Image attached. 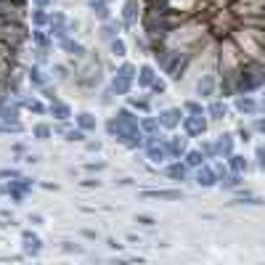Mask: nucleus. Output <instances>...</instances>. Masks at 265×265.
<instances>
[{
    "label": "nucleus",
    "instance_id": "nucleus-1",
    "mask_svg": "<svg viewBox=\"0 0 265 265\" xmlns=\"http://www.w3.org/2000/svg\"><path fill=\"white\" fill-rule=\"evenodd\" d=\"M247 64L244 53L239 51V45L233 43V37H220L217 40V74L223 77V80H233L241 67Z\"/></svg>",
    "mask_w": 265,
    "mask_h": 265
},
{
    "label": "nucleus",
    "instance_id": "nucleus-2",
    "mask_svg": "<svg viewBox=\"0 0 265 265\" xmlns=\"http://www.w3.org/2000/svg\"><path fill=\"white\" fill-rule=\"evenodd\" d=\"M183 130H186V135L189 138H201L207 133V119H205V114H189V117H183Z\"/></svg>",
    "mask_w": 265,
    "mask_h": 265
},
{
    "label": "nucleus",
    "instance_id": "nucleus-3",
    "mask_svg": "<svg viewBox=\"0 0 265 265\" xmlns=\"http://www.w3.org/2000/svg\"><path fill=\"white\" fill-rule=\"evenodd\" d=\"M48 32H51V37H56V40H64V37H69V19H67L61 11H53V13H51Z\"/></svg>",
    "mask_w": 265,
    "mask_h": 265
},
{
    "label": "nucleus",
    "instance_id": "nucleus-4",
    "mask_svg": "<svg viewBox=\"0 0 265 265\" xmlns=\"http://www.w3.org/2000/svg\"><path fill=\"white\" fill-rule=\"evenodd\" d=\"M77 80H80L83 85H88V88L98 85L101 83V64H98V61H93V58H88V67L77 69Z\"/></svg>",
    "mask_w": 265,
    "mask_h": 265
},
{
    "label": "nucleus",
    "instance_id": "nucleus-5",
    "mask_svg": "<svg viewBox=\"0 0 265 265\" xmlns=\"http://www.w3.org/2000/svg\"><path fill=\"white\" fill-rule=\"evenodd\" d=\"M233 109H236L239 114H244V117H255V114H260V104H257V98L249 96V93H236Z\"/></svg>",
    "mask_w": 265,
    "mask_h": 265
},
{
    "label": "nucleus",
    "instance_id": "nucleus-6",
    "mask_svg": "<svg viewBox=\"0 0 265 265\" xmlns=\"http://www.w3.org/2000/svg\"><path fill=\"white\" fill-rule=\"evenodd\" d=\"M183 117H186V112L183 109H178V106H170V109H165V112H159V125L165 130H175V128H180V122H183Z\"/></svg>",
    "mask_w": 265,
    "mask_h": 265
},
{
    "label": "nucleus",
    "instance_id": "nucleus-7",
    "mask_svg": "<svg viewBox=\"0 0 265 265\" xmlns=\"http://www.w3.org/2000/svg\"><path fill=\"white\" fill-rule=\"evenodd\" d=\"M189 151V135H167V154L170 159H183Z\"/></svg>",
    "mask_w": 265,
    "mask_h": 265
},
{
    "label": "nucleus",
    "instance_id": "nucleus-8",
    "mask_svg": "<svg viewBox=\"0 0 265 265\" xmlns=\"http://www.w3.org/2000/svg\"><path fill=\"white\" fill-rule=\"evenodd\" d=\"M194 180L201 186V189H212V186H217L220 180H217V173H215V167L212 165H201V167H196V173H194Z\"/></svg>",
    "mask_w": 265,
    "mask_h": 265
},
{
    "label": "nucleus",
    "instance_id": "nucleus-9",
    "mask_svg": "<svg viewBox=\"0 0 265 265\" xmlns=\"http://www.w3.org/2000/svg\"><path fill=\"white\" fill-rule=\"evenodd\" d=\"M196 96L199 98H212L215 96V90H217V77L215 74H201L199 80H196Z\"/></svg>",
    "mask_w": 265,
    "mask_h": 265
},
{
    "label": "nucleus",
    "instance_id": "nucleus-10",
    "mask_svg": "<svg viewBox=\"0 0 265 265\" xmlns=\"http://www.w3.org/2000/svg\"><path fill=\"white\" fill-rule=\"evenodd\" d=\"M233 133H220L215 138V151H217V159H228L231 154H233Z\"/></svg>",
    "mask_w": 265,
    "mask_h": 265
},
{
    "label": "nucleus",
    "instance_id": "nucleus-11",
    "mask_svg": "<svg viewBox=\"0 0 265 265\" xmlns=\"http://www.w3.org/2000/svg\"><path fill=\"white\" fill-rule=\"evenodd\" d=\"M141 199H170V201H178V199H186V194L180 189H157V191H141Z\"/></svg>",
    "mask_w": 265,
    "mask_h": 265
},
{
    "label": "nucleus",
    "instance_id": "nucleus-12",
    "mask_svg": "<svg viewBox=\"0 0 265 265\" xmlns=\"http://www.w3.org/2000/svg\"><path fill=\"white\" fill-rule=\"evenodd\" d=\"M165 173H167V178H170V180H189L191 167L186 165V162H180V159H175L173 165H167V167H165Z\"/></svg>",
    "mask_w": 265,
    "mask_h": 265
},
{
    "label": "nucleus",
    "instance_id": "nucleus-13",
    "mask_svg": "<svg viewBox=\"0 0 265 265\" xmlns=\"http://www.w3.org/2000/svg\"><path fill=\"white\" fill-rule=\"evenodd\" d=\"M138 11H141V3H138V0H125V8H122V27L125 29L135 24Z\"/></svg>",
    "mask_w": 265,
    "mask_h": 265
},
{
    "label": "nucleus",
    "instance_id": "nucleus-14",
    "mask_svg": "<svg viewBox=\"0 0 265 265\" xmlns=\"http://www.w3.org/2000/svg\"><path fill=\"white\" fill-rule=\"evenodd\" d=\"M61 43V51L64 53H69V56H74V58H88V51H85V45H80L77 40H72V37H64V40H58Z\"/></svg>",
    "mask_w": 265,
    "mask_h": 265
},
{
    "label": "nucleus",
    "instance_id": "nucleus-15",
    "mask_svg": "<svg viewBox=\"0 0 265 265\" xmlns=\"http://www.w3.org/2000/svg\"><path fill=\"white\" fill-rule=\"evenodd\" d=\"M135 80H138V85H141V88H151V83L157 80V69H154L151 64H144L141 69H138Z\"/></svg>",
    "mask_w": 265,
    "mask_h": 265
},
{
    "label": "nucleus",
    "instance_id": "nucleus-16",
    "mask_svg": "<svg viewBox=\"0 0 265 265\" xmlns=\"http://www.w3.org/2000/svg\"><path fill=\"white\" fill-rule=\"evenodd\" d=\"M133 88V80L130 77H125V74H114V80H112V90H114V96H128Z\"/></svg>",
    "mask_w": 265,
    "mask_h": 265
},
{
    "label": "nucleus",
    "instance_id": "nucleus-17",
    "mask_svg": "<svg viewBox=\"0 0 265 265\" xmlns=\"http://www.w3.org/2000/svg\"><path fill=\"white\" fill-rule=\"evenodd\" d=\"M117 119H119L128 130H141V119L133 114V109H119V112H117Z\"/></svg>",
    "mask_w": 265,
    "mask_h": 265
},
{
    "label": "nucleus",
    "instance_id": "nucleus-18",
    "mask_svg": "<svg viewBox=\"0 0 265 265\" xmlns=\"http://www.w3.org/2000/svg\"><path fill=\"white\" fill-rule=\"evenodd\" d=\"M207 114H210V119H215V122L226 119V117H228V106H226V98H217V101H212V104L207 106Z\"/></svg>",
    "mask_w": 265,
    "mask_h": 265
},
{
    "label": "nucleus",
    "instance_id": "nucleus-19",
    "mask_svg": "<svg viewBox=\"0 0 265 265\" xmlns=\"http://www.w3.org/2000/svg\"><path fill=\"white\" fill-rule=\"evenodd\" d=\"M48 112L58 119V122H64V119H72V109H69V104H64V101H51V106H48Z\"/></svg>",
    "mask_w": 265,
    "mask_h": 265
},
{
    "label": "nucleus",
    "instance_id": "nucleus-20",
    "mask_svg": "<svg viewBox=\"0 0 265 265\" xmlns=\"http://www.w3.org/2000/svg\"><path fill=\"white\" fill-rule=\"evenodd\" d=\"M119 29H122V24H117V22H104V27L98 29V35H101V40H106V43H112L114 37H119Z\"/></svg>",
    "mask_w": 265,
    "mask_h": 265
},
{
    "label": "nucleus",
    "instance_id": "nucleus-21",
    "mask_svg": "<svg viewBox=\"0 0 265 265\" xmlns=\"http://www.w3.org/2000/svg\"><path fill=\"white\" fill-rule=\"evenodd\" d=\"M27 80L32 83L35 88H43V85H48V77H45V72L40 69V64H35V67H29V69H27Z\"/></svg>",
    "mask_w": 265,
    "mask_h": 265
},
{
    "label": "nucleus",
    "instance_id": "nucleus-22",
    "mask_svg": "<svg viewBox=\"0 0 265 265\" xmlns=\"http://www.w3.org/2000/svg\"><path fill=\"white\" fill-rule=\"evenodd\" d=\"M74 122H77V128H83L85 133L96 130V114H90V112H80V114L74 117Z\"/></svg>",
    "mask_w": 265,
    "mask_h": 265
},
{
    "label": "nucleus",
    "instance_id": "nucleus-23",
    "mask_svg": "<svg viewBox=\"0 0 265 265\" xmlns=\"http://www.w3.org/2000/svg\"><path fill=\"white\" fill-rule=\"evenodd\" d=\"M205 154H201V149H189V151H186V157H183V162L186 165H189L191 170H196V167H201V165H205Z\"/></svg>",
    "mask_w": 265,
    "mask_h": 265
},
{
    "label": "nucleus",
    "instance_id": "nucleus-24",
    "mask_svg": "<svg viewBox=\"0 0 265 265\" xmlns=\"http://www.w3.org/2000/svg\"><path fill=\"white\" fill-rule=\"evenodd\" d=\"M22 106L27 109V112H32V114H37V117H43L45 112H48V106H45L40 98H22Z\"/></svg>",
    "mask_w": 265,
    "mask_h": 265
},
{
    "label": "nucleus",
    "instance_id": "nucleus-25",
    "mask_svg": "<svg viewBox=\"0 0 265 265\" xmlns=\"http://www.w3.org/2000/svg\"><path fill=\"white\" fill-rule=\"evenodd\" d=\"M32 40H35V45H37V48H48L53 37H51V32H48V29L35 27V29H32Z\"/></svg>",
    "mask_w": 265,
    "mask_h": 265
},
{
    "label": "nucleus",
    "instance_id": "nucleus-26",
    "mask_svg": "<svg viewBox=\"0 0 265 265\" xmlns=\"http://www.w3.org/2000/svg\"><path fill=\"white\" fill-rule=\"evenodd\" d=\"M90 11H93V16H96L98 22H109L112 19V8H109V3H88Z\"/></svg>",
    "mask_w": 265,
    "mask_h": 265
},
{
    "label": "nucleus",
    "instance_id": "nucleus-27",
    "mask_svg": "<svg viewBox=\"0 0 265 265\" xmlns=\"http://www.w3.org/2000/svg\"><path fill=\"white\" fill-rule=\"evenodd\" d=\"M40 252H43V241H40L37 236L24 239V255H27V257H37Z\"/></svg>",
    "mask_w": 265,
    "mask_h": 265
},
{
    "label": "nucleus",
    "instance_id": "nucleus-28",
    "mask_svg": "<svg viewBox=\"0 0 265 265\" xmlns=\"http://www.w3.org/2000/svg\"><path fill=\"white\" fill-rule=\"evenodd\" d=\"M228 167H231V173H241L244 175L249 165H247V159L241 157V154H231V157H228Z\"/></svg>",
    "mask_w": 265,
    "mask_h": 265
},
{
    "label": "nucleus",
    "instance_id": "nucleus-29",
    "mask_svg": "<svg viewBox=\"0 0 265 265\" xmlns=\"http://www.w3.org/2000/svg\"><path fill=\"white\" fill-rule=\"evenodd\" d=\"M48 22H51V13L45 8H40V6H35L32 8V24L35 27H48Z\"/></svg>",
    "mask_w": 265,
    "mask_h": 265
},
{
    "label": "nucleus",
    "instance_id": "nucleus-30",
    "mask_svg": "<svg viewBox=\"0 0 265 265\" xmlns=\"http://www.w3.org/2000/svg\"><path fill=\"white\" fill-rule=\"evenodd\" d=\"M217 93H220V98H236V85H233V80H223L220 77V83H217Z\"/></svg>",
    "mask_w": 265,
    "mask_h": 265
},
{
    "label": "nucleus",
    "instance_id": "nucleus-31",
    "mask_svg": "<svg viewBox=\"0 0 265 265\" xmlns=\"http://www.w3.org/2000/svg\"><path fill=\"white\" fill-rule=\"evenodd\" d=\"M32 135L37 138V141H48V138L53 135V128H51V125H45V122H37L32 128Z\"/></svg>",
    "mask_w": 265,
    "mask_h": 265
},
{
    "label": "nucleus",
    "instance_id": "nucleus-32",
    "mask_svg": "<svg viewBox=\"0 0 265 265\" xmlns=\"http://www.w3.org/2000/svg\"><path fill=\"white\" fill-rule=\"evenodd\" d=\"M159 128H162V125H159V119H157V117H144V119H141V130H144L146 135L159 133Z\"/></svg>",
    "mask_w": 265,
    "mask_h": 265
},
{
    "label": "nucleus",
    "instance_id": "nucleus-33",
    "mask_svg": "<svg viewBox=\"0 0 265 265\" xmlns=\"http://www.w3.org/2000/svg\"><path fill=\"white\" fill-rule=\"evenodd\" d=\"M128 104H130V109H138V112H144V114H149V112H151V104H149V98L128 96Z\"/></svg>",
    "mask_w": 265,
    "mask_h": 265
},
{
    "label": "nucleus",
    "instance_id": "nucleus-34",
    "mask_svg": "<svg viewBox=\"0 0 265 265\" xmlns=\"http://www.w3.org/2000/svg\"><path fill=\"white\" fill-rule=\"evenodd\" d=\"M220 186H223L226 191H233V189H239V186H241V173H231L228 178H223V180H220Z\"/></svg>",
    "mask_w": 265,
    "mask_h": 265
},
{
    "label": "nucleus",
    "instance_id": "nucleus-35",
    "mask_svg": "<svg viewBox=\"0 0 265 265\" xmlns=\"http://www.w3.org/2000/svg\"><path fill=\"white\" fill-rule=\"evenodd\" d=\"M109 51H112V56H117V58H122L125 53H128V45H125V40H119V37H114L112 43H109Z\"/></svg>",
    "mask_w": 265,
    "mask_h": 265
},
{
    "label": "nucleus",
    "instance_id": "nucleus-36",
    "mask_svg": "<svg viewBox=\"0 0 265 265\" xmlns=\"http://www.w3.org/2000/svg\"><path fill=\"white\" fill-rule=\"evenodd\" d=\"M85 135H88V133H85L83 128H69V133H67L64 138H67L69 144H83V141H85Z\"/></svg>",
    "mask_w": 265,
    "mask_h": 265
},
{
    "label": "nucleus",
    "instance_id": "nucleus-37",
    "mask_svg": "<svg viewBox=\"0 0 265 265\" xmlns=\"http://www.w3.org/2000/svg\"><path fill=\"white\" fill-rule=\"evenodd\" d=\"M199 149H201V154H205L207 159H217V151H215V144H212V141H205V138H201V146H199Z\"/></svg>",
    "mask_w": 265,
    "mask_h": 265
},
{
    "label": "nucleus",
    "instance_id": "nucleus-38",
    "mask_svg": "<svg viewBox=\"0 0 265 265\" xmlns=\"http://www.w3.org/2000/svg\"><path fill=\"white\" fill-rule=\"evenodd\" d=\"M183 112L186 114H205V106H201L199 101H186L183 104Z\"/></svg>",
    "mask_w": 265,
    "mask_h": 265
},
{
    "label": "nucleus",
    "instance_id": "nucleus-39",
    "mask_svg": "<svg viewBox=\"0 0 265 265\" xmlns=\"http://www.w3.org/2000/svg\"><path fill=\"white\" fill-rule=\"evenodd\" d=\"M212 167H215V173H217V180H223V178H228V175H231L228 162H215Z\"/></svg>",
    "mask_w": 265,
    "mask_h": 265
},
{
    "label": "nucleus",
    "instance_id": "nucleus-40",
    "mask_svg": "<svg viewBox=\"0 0 265 265\" xmlns=\"http://www.w3.org/2000/svg\"><path fill=\"white\" fill-rule=\"evenodd\" d=\"M122 130V125H119V119L117 117H112V119H106V133L112 135V138H117V133Z\"/></svg>",
    "mask_w": 265,
    "mask_h": 265
},
{
    "label": "nucleus",
    "instance_id": "nucleus-41",
    "mask_svg": "<svg viewBox=\"0 0 265 265\" xmlns=\"http://www.w3.org/2000/svg\"><path fill=\"white\" fill-rule=\"evenodd\" d=\"M249 128H252V133H257V135H265V114L252 117V125H249Z\"/></svg>",
    "mask_w": 265,
    "mask_h": 265
},
{
    "label": "nucleus",
    "instance_id": "nucleus-42",
    "mask_svg": "<svg viewBox=\"0 0 265 265\" xmlns=\"http://www.w3.org/2000/svg\"><path fill=\"white\" fill-rule=\"evenodd\" d=\"M149 90L154 93V96H165V93H167V83H165V80H159V77H157V80L151 83V88H149Z\"/></svg>",
    "mask_w": 265,
    "mask_h": 265
},
{
    "label": "nucleus",
    "instance_id": "nucleus-43",
    "mask_svg": "<svg viewBox=\"0 0 265 265\" xmlns=\"http://www.w3.org/2000/svg\"><path fill=\"white\" fill-rule=\"evenodd\" d=\"M61 249H64L67 255H83V247L74 244V241H61Z\"/></svg>",
    "mask_w": 265,
    "mask_h": 265
},
{
    "label": "nucleus",
    "instance_id": "nucleus-44",
    "mask_svg": "<svg viewBox=\"0 0 265 265\" xmlns=\"http://www.w3.org/2000/svg\"><path fill=\"white\" fill-rule=\"evenodd\" d=\"M135 48L141 51V53H149V51H151V43H149V37H146V35H144V37H138V35H135Z\"/></svg>",
    "mask_w": 265,
    "mask_h": 265
},
{
    "label": "nucleus",
    "instance_id": "nucleus-45",
    "mask_svg": "<svg viewBox=\"0 0 265 265\" xmlns=\"http://www.w3.org/2000/svg\"><path fill=\"white\" fill-rule=\"evenodd\" d=\"M0 178L3 180H13V178H22V173L16 167H6V170H0Z\"/></svg>",
    "mask_w": 265,
    "mask_h": 265
},
{
    "label": "nucleus",
    "instance_id": "nucleus-46",
    "mask_svg": "<svg viewBox=\"0 0 265 265\" xmlns=\"http://www.w3.org/2000/svg\"><path fill=\"white\" fill-rule=\"evenodd\" d=\"M135 223H141V226H146V228H154V226H157V220H154L151 215H135Z\"/></svg>",
    "mask_w": 265,
    "mask_h": 265
},
{
    "label": "nucleus",
    "instance_id": "nucleus-47",
    "mask_svg": "<svg viewBox=\"0 0 265 265\" xmlns=\"http://www.w3.org/2000/svg\"><path fill=\"white\" fill-rule=\"evenodd\" d=\"M236 135H239V141L249 144V138H252V128H244V125H239V130H236Z\"/></svg>",
    "mask_w": 265,
    "mask_h": 265
},
{
    "label": "nucleus",
    "instance_id": "nucleus-48",
    "mask_svg": "<svg viewBox=\"0 0 265 265\" xmlns=\"http://www.w3.org/2000/svg\"><path fill=\"white\" fill-rule=\"evenodd\" d=\"M53 133H56V135H67V133H69V119L58 122V125H53Z\"/></svg>",
    "mask_w": 265,
    "mask_h": 265
},
{
    "label": "nucleus",
    "instance_id": "nucleus-49",
    "mask_svg": "<svg viewBox=\"0 0 265 265\" xmlns=\"http://www.w3.org/2000/svg\"><path fill=\"white\" fill-rule=\"evenodd\" d=\"M53 72H56V77H58V80H69V69H67V67L56 64V67H53Z\"/></svg>",
    "mask_w": 265,
    "mask_h": 265
},
{
    "label": "nucleus",
    "instance_id": "nucleus-50",
    "mask_svg": "<svg viewBox=\"0 0 265 265\" xmlns=\"http://www.w3.org/2000/svg\"><path fill=\"white\" fill-rule=\"evenodd\" d=\"M85 170L88 173H101V170H106V162H90V165H85Z\"/></svg>",
    "mask_w": 265,
    "mask_h": 265
},
{
    "label": "nucleus",
    "instance_id": "nucleus-51",
    "mask_svg": "<svg viewBox=\"0 0 265 265\" xmlns=\"http://www.w3.org/2000/svg\"><path fill=\"white\" fill-rule=\"evenodd\" d=\"M257 165H260V170H262V173H265V144L262 146H257Z\"/></svg>",
    "mask_w": 265,
    "mask_h": 265
},
{
    "label": "nucleus",
    "instance_id": "nucleus-52",
    "mask_svg": "<svg viewBox=\"0 0 265 265\" xmlns=\"http://www.w3.org/2000/svg\"><path fill=\"white\" fill-rule=\"evenodd\" d=\"M35 58H37V64H45L48 61V48H35Z\"/></svg>",
    "mask_w": 265,
    "mask_h": 265
},
{
    "label": "nucleus",
    "instance_id": "nucleus-53",
    "mask_svg": "<svg viewBox=\"0 0 265 265\" xmlns=\"http://www.w3.org/2000/svg\"><path fill=\"white\" fill-rule=\"evenodd\" d=\"M43 98H48V101H56V88H48V85H43Z\"/></svg>",
    "mask_w": 265,
    "mask_h": 265
},
{
    "label": "nucleus",
    "instance_id": "nucleus-54",
    "mask_svg": "<svg viewBox=\"0 0 265 265\" xmlns=\"http://www.w3.org/2000/svg\"><path fill=\"white\" fill-rule=\"evenodd\" d=\"M80 186H85V189H98L101 183H98L96 178H85V180H80Z\"/></svg>",
    "mask_w": 265,
    "mask_h": 265
},
{
    "label": "nucleus",
    "instance_id": "nucleus-55",
    "mask_svg": "<svg viewBox=\"0 0 265 265\" xmlns=\"http://www.w3.org/2000/svg\"><path fill=\"white\" fill-rule=\"evenodd\" d=\"M85 149H88V151H93V154H98V151H101V141H88V144H85Z\"/></svg>",
    "mask_w": 265,
    "mask_h": 265
},
{
    "label": "nucleus",
    "instance_id": "nucleus-56",
    "mask_svg": "<svg viewBox=\"0 0 265 265\" xmlns=\"http://www.w3.org/2000/svg\"><path fill=\"white\" fill-rule=\"evenodd\" d=\"M106 247H109V249H122V244H119L117 239H106Z\"/></svg>",
    "mask_w": 265,
    "mask_h": 265
},
{
    "label": "nucleus",
    "instance_id": "nucleus-57",
    "mask_svg": "<svg viewBox=\"0 0 265 265\" xmlns=\"http://www.w3.org/2000/svg\"><path fill=\"white\" fill-rule=\"evenodd\" d=\"M29 223H32V226H43V215H29Z\"/></svg>",
    "mask_w": 265,
    "mask_h": 265
},
{
    "label": "nucleus",
    "instance_id": "nucleus-58",
    "mask_svg": "<svg viewBox=\"0 0 265 265\" xmlns=\"http://www.w3.org/2000/svg\"><path fill=\"white\" fill-rule=\"evenodd\" d=\"M32 3H35V6H40V8H48V6H51V0H32Z\"/></svg>",
    "mask_w": 265,
    "mask_h": 265
},
{
    "label": "nucleus",
    "instance_id": "nucleus-59",
    "mask_svg": "<svg viewBox=\"0 0 265 265\" xmlns=\"http://www.w3.org/2000/svg\"><path fill=\"white\" fill-rule=\"evenodd\" d=\"M83 236H85V239H96V231H90V228H85V231H83Z\"/></svg>",
    "mask_w": 265,
    "mask_h": 265
},
{
    "label": "nucleus",
    "instance_id": "nucleus-60",
    "mask_svg": "<svg viewBox=\"0 0 265 265\" xmlns=\"http://www.w3.org/2000/svg\"><path fill=\"white\" fill-rule=\"evenodd\" d=\"M43 189H45V191H56L58 186H56V183H43Z\"/></svg>",
    "mask_w": 265,
    "mask_h": 265
},
{
    "label": "nucleus",
    "instance_id": "nucleus-61",
    "mask_svg": "<svg viewBox=\"0 0 265 265\" xmlns=\"http://www.w3.org/2000/svg\"><path fill=\"white\" fill-rule=\"evenodd\" d=\"M257 104H260V114H265V90H262V98Z\"/></svg>",
    "mask_w": 265,
    "mask_h": 265
},
{
    "label": "nucleus",
    "instance_id": "nucleus-62",
    "mask_svg": "<svg viewBox=\"0 0 265 265\" xmlns=\"http://www.w3.org/2000/svg\"><path fill=\"white\" fill-rule=\"evenodd\" d=\"M88 3H109V0H88Z\"/></svg>",
    "mask_w": 265,
    "mask_h": 265
},
{
    "label": "nucleus",
    "instance_id": "nucleus-63",
    "mask_svg": "<svg viewBox=\"0 0 265 265\" xmlns=\"http://www.w3.org/2000/svg\"><path fill=\"white\" fill-rule=\"evenodd\" d=\"M6 226H8V223H3V220H0V228H6Z\"/></svg>",
    "mask_w": 265,
    "mask_h": 265
}]
</instances>
